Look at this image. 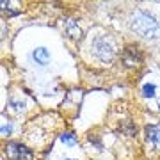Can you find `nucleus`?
I'll return each instance as SVG.
<instances>
[{"label": "nucleus", "mask_w": 160, "mask_h": 160, "mask_svg": "<svg viewBox=\"0 0 160 160\" xmlns=\"http://www.w3.org/2000/svg\"><path fill=\"white\" fill-rule=\"evenodd\" d=\"M123 61H125L126 66H137V64L141 62V53L137 52V48L128 46V48L123 52Z\"/></svg>", "instance_id": "5"}, {"label": "nucleus", "mask_w": 160, "mask_h": 160, "mask_svg": "<svg viewBox=\"0 0 160 160\" xmlns=\"http://www.w3.org/2000/svg\"><path fill=\"white\" fill-rule=\"evenodd\" d=\"M132 29L142 38H157L158 34V22L151 14L144 11H135L132 16Z\"/></svg>", "instance_id": "1"}, {"label": "nucleus", "mask_w": 160, "mask_h": 160, "mask_svg": "<svg viewBox=\"0 0 160 160\" xmlns=\"http://www.w3.org/2000/svg\"><path fill=\"white\" fill-rule=\"evenodd\" d=\"M6 149L11 160H32V151L20 142H9Z\"/></svg>", "instance_id": "3"}, {"label": "nucleus", "mask_w": 160, "mask_h": 160, "mask_svg": "<svg viewBox=\"0 0 160 160\" xmlns=\"http://www.w3.org/2000/svg\"><path fill=\"white\" fill-rule=\"evenodd\" d=\"M92 53H94L102 62H110V61L116 57L114 41L110 39V38H107V36L94 39V43H92Z\"/></svg>", "instance_id": "2"}, {"label": "nucleus", "mask_w": 160, "mask_h": 160, "mask_svg": "<svg viewBox=\"0 0 160 160\" xmlns=\"http://www.w3.org/2000/svg\"><path fill=\"white\" fill-rule=\"evenodd\" d=\"M11 125H2V135H7V133H11Z\"/></svg>", "instance_id": "10"}, {"label": "nucleus", "mask_w": 160, "mask_h": 160, "mask_svg": "<svg viewBox=\"0 0 160 160\" xmlns=\"http://www.w3.org/2000/svg\"><path fill=\"white\" fill-rule=\"evenodd\" d=\"M158 105H160V103H158Z\"/></svg>", "instance_id": "11"}, {"label": "nucleus", "mask_w": 160, "mask_h": 160, "mask_svg": "<svg viewBox=\"0 0 160 160\" xmlns=\"http://www.w3.org/2000/svg\"><path fill=\"white\" fill-rule=\"evenodd\" d=\"M61 141H62L64 144H68V146H73V144L77 142V139L73 137V133H69V132L62 133V137H61Z\"/></svg>", "instance_id": "9"}, {"label": "nucleus", "mask_w": 160, "mask_h": 160, "mask_svg": "<svg viewBox=\"0 0 160 160\" xmlns=\"http://www.w3.org/2000/svg\"><path fill=\"white\" fill-rule=\"evenodd\" d=\"M32 59L36 61V64L45 66V64H48V61H50V53H48V50H46V48L39 46V48H36V50L32 52Z\"/></svg>", "instance_id": "6"}, {"label": "nucleus", "mask_w": 160, "mask_h": 160, "mask_svg": "<svg viewBox=\"0 0 160 160\" xmlns=\"http://www.w3.org/2000/svg\"><path fill=\"white\" fill-rule=\"evenodd\" d=\"M64 27H66L68 36H71L73 39H80V38H82V30H80V27L73 22V20H66V22H64Z\"/></svg>", "instance_id": "7"}, {"label": "nucleus", "mask_w": 160, "mask_h": 160, "mask_svg": "<svg viewBox=\"0 0 160 160\" xmlns=\"http://www.w3.org/2000/svg\"><path fill=\"white\" fill-rule=\"evenodd\" d=\"M144 135L151 146L160 148V125H149L144 128Z\"/></svg>", "instance_id": "4"}, {"label": "nucleus", "mask_w": 160, "mask_h": 160, "mask_svg": "<svg viewBox=\"0 0 160 160\" xmlns=\"http://www.w3.org/2000/svg\"><path fill=\"white\" fill-rule=\"evenodd\" d=\"M155 89H157V87H155L153 84H146V86L142 87V94L146 98H153L155 96Z\"/></svg>", "instance_id": "8"}]
</instances>
